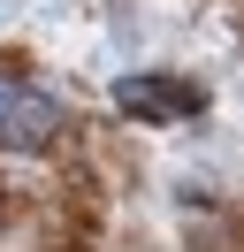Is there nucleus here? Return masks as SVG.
Returning <instances> with one entry per match:
<instances>
[{
    "label": "nucleus",
    "mask_w": 244,
    "mask_h": 252,
    "mask_svg": "<svg viewBox=\"0 0 244 252\" xmlns=\"http://www.w3.org/2000/svg\"><path fill=\"white\" fill-rule=\"evenodd\" d=\"M115 107L137 115V123H176V115H198L206 107V92L183 77H122L115 84Z\"/></svg>",
    "instance_id": "nucleus-2"
},
{
    "label": "nucleus",
    "mask_w": 244,
    "mask_h": 252,
    "mask_svg": "<svg viewBox=\"0 0 244 252\" xmlns=\"http://www.w3.org/2000/svg\"><path fill=\"white\" fill-rule=\"evenodd\" d=\"M69 130V107L54 92H30V84H0V145L8 153H38Z\"/></svg>",
    "instance_id": "nucleus-1"
}]
</instances>
